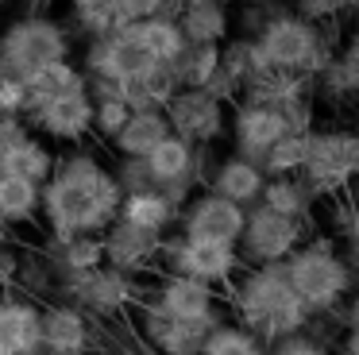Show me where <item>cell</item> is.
I'll use <instances>...</instances> for the list:
<instances>
[{"mask_svg": "<svg viewBox=\"0 0 359 355\" xmlns=\"http://www.w3.org/2000/svg\"><path fill=\"white\" fill-rule=\"evenodd\" d=\"M89 100H93V97H89ZM128 116H132V108H128L120 97H97L93 100V135L112 143L116 131L128 123Z\"/></svg>", "mask_w": 359, "mask_h": 355, "instance_id": "obj_33", "label": "cell"}, {"mask_svg": "<svg viewBox=\"0 0 359 355\" xmlns=\"http://www.w3.org/2000/svg\"><path fill=\"white\" fill-rule=\"evenodd\" d=\"M163 239L155 232H143L135 224L112 220L101 232V251H104V267L124 270V274H140V270L158 267V255H163Z\"/></svg>", "mask_w": 359, "mask_h": 355, "instance_id": "obj_15", "label": "cell"}, {"mask_svg": "<svg viewBox=\"0 0 359 355\" xmlns=\"http://www.w3.org/2000/svg\"><path fill=\"white\" fill-rule=\"evenodd\" d=\"M178 213L182 208H174L158 189H140V193H124V197H120L116 220L135 224V228H143V232H155V236H166V232L178 224Z\"/></svg>", "mask_w": 359, "mask_h": 355, "instance_id": "obj_24", "label": "cell"}, {"mask_svg": "<svg viewBox=\"0 0 359 355\" xmlns=\"http://www.w3.org/2000/svg\"><path fill=\"white\" fill-rule=\"evenodd\" d=\"M266 355H332L325 344H320L317 336H305V332H297V336H286V340H274L271 347H266Z\"/></svg>", "mask_w": 359, "mask_h": 355, "instance_id": "obj_37", "label": "cell"}, {"mask_svg": "<svg viewBox=\"0 0 359 355\" xmlns=\"http://www.w3.org/2000/svg\"><path fill=\"white\" fill-rule=\"evenodd\" d=\"M0 112H27V81L0 66Z\"/></svg>", "mask_w": 359, "mask_h": 355, "instance_id": "obj_35", "label": "cell"}, {"mask_svg": "<svg viewBox=\"0 0 359 355\" xmlns=\"http://www.w3.org/2000/svg\"><path fill=\"white\" fill-rule=\"evenodd\" d=\"M112 182H116L120 197H124V193H140V189H155L143 159H120V166L112 170Z\"/></svg>", "mask_w": 359, "mask_h": 355, "instance_id": "obj_34", "label": "cell"}, {"mask_svg": "<svg viewBox=\"0 0 359 355\" xmlns=\"http://www.w3.org/2000/svg\"><path fill=\"white\" fill-rule=\"evenodd\" d=\"M340 355H359V328H348V332H344Z\"/></svg>", "mask_w": 359, "mask_h": 355, "instance_id": "obj_42", "label": "cell"}, {"mask_svg": "<svg viewBox=\"0 0 359 355\" xmlns=\"http://www.w3.org/2000/svg\"><path fill=\"white\" fill-rule=\"evenodd\" d=\"M132 35L140 39V46L155 62H174L182 54V46H186V35H182L178 20H163V15H151V20L132 23Z\"/></svg>", "mask_w": 359, "mask_h": 355, "instance_id": "obj_29", "label": "cell"}, {"mask_svg": "<svg viewBox=\"0 0 359 355\" xmlns=\"http://www.w3.org/2000/svg\"><path fill=\"white\" fill-rule=\"evenodd\" d=\"M220 324V321H217ZM212 324L205 321H178V316L158 313L155 305L140 309V336L155 355H197Z\"/></svg>", "mask_w": 359, "mask_h": 355, "instance_id": "obj_16", "label": "cell"}, {"mask_svg": "<svg viewBox=\"0 0 359 355\" xmlns=\"http://www.w3.org/2000/svg\"><path fill=\"white\" fill-rule=\"evenodd\" d=\"M336 54H340L348 66L359 69V20L348 27V35H344V39H336Z\"/></svg>", "mask_w": 359, "mask_h": 355, "instance_id": "obj_39", "label": "cell"}, {"mask_svg": "<svg viewBox=\"0 0 359 355\" xmlns=\"http://www.w3.org/2000/svg\"><path fill=\"white\" fill-rule=\"evenodd\" d=\"M243 216L248 208L232 205V201L217 197V193L201 189L186 201L178 213V228L186 239H209V243H236L243 232Z\"/></svg>", "mask_w": 359, "mask_h": 355, "instance_id": "obj_12", "label": "cell"}, {"mask_svg": "<svg viewBox=\"0 0 359 355\" xmlns=\"http://www.w3.org/2000/svg\"><path fill=\"white\" fill-rule=\"evenodd\" d=\"M340 316H344V328H359V290L348 293V301H344Z\"/></svg>", "mask_w": 359, "mask_h": 355, "instance_id": "obj_41", "label": "cell"}, {"mask_svg": "<svg viewBox=\"0 0 359 355\" xmlns=\"http://www.w3.org/2000/svg\"><path fill=\"white\" fill-rule=\"evenodd\" d=\"M166 135H170V123L163 112H132L128 123L116 131L112 147H116L120 159H147Z\"/></svg>", "mask_w": 359, "mask_h": 355, "instance_id": "obj_25", "label": "cell"}, {"mask_svg": "<svg viewBox=\"0 0 359 355\" xmlns=\"http://www.w3.org/2000/svg\"><path fill=\"white\" fill-rule=\"evenodd\" d=\"M120 213V189L112 170L97 154L74 151L55 159V170L39 189V216L47 220L50 239L101 236Z\"/></svg>", "mask_w": 359, "mask_h": 355, "instance_id": "obj_1", "label": "cell"}, {"mask_svg": "<svg viewBox=\"0 0 359 355\" xmlns=\"http://www.w3.org/2000/svg\"><path fill=\"white\" fill-rule=\"evenodd\" d=\"M27 131H32V123H27L20 112H0V151H4L8 143H16V139H24Z\"/></svg>", "mask_w": 359, "mask_h": 355, "instance_id": "obj_38", "label": "cell"}, {"mask_svg": "<svg viewBox=\"0 0 359 355\" xmlns=\"http://www.w3.org/2000/svg\"><path fill=\"white\" fill-rule=\"evenodd\" d=\"M55 159L58 154L43 143V135L27 131L24 139H16V143H8L0 151V174H12V178L43 185L50 178V170H55Z\"/></svg>", "mask_w": 359, "mask_h": 355, "instance_id": "obj_21", "label": "cell"}, {"mask_svg": "<svg viewBox=\"0 0 359 355\" xmlns=\"http://www.w3.org/2000/svg\"><path fill=\"white\" fill-rule=\"evenodd\" d=\"M39 189L43 185L24 182V178L0 174V220L8 228H24L39 216Z\"/></svg>", "mask_w": 359, "mask_h": 355, "instance_id": "obj_27", "label": "cell"}, {"mask_svg": "<svg viewBox=\"0 0 359 355\" xmlns=\"http://www.w3.org/2000/svg\"><path fill=\"white\" fill-rule=\"evenodd\" d=\"M197 355H266V344L236 321H220L209 328Z\"/></svg>", "mask_w": 359, "mask_h": 355, "instance_id": "obj_30", "label": "cell"}, {"mask_svg": "<svg viewBox=\"0 0 359 355\" xmlns=\"http://www.w3.org/2000/svg\"><path fill=\"white\" fill-rule=\"evenodd\" d=\"M89 347V321L78 305L39 309V355H86Z\"/></svg>", "mask_w": 359, "mask_h": 355, "instance_id": "obj_17", "label": "cell"}, {"mask_svg": "<svg viewBox=\"0 0 359 355\" xmlns=\"http://www.w3.org/2000/svg\"><path fill=\"white\" fill-rule=\"evenodd\" d=\"M0 355H39V305L0 297Z\"/></svg>", "mask_w": 359, "mask_h": 355, "instance_id": "obj_19", "label": "cell"}, {"mask_svg": "<svg viewBox=\"0 0 359 355\" xmlns=\"http://www.w3.org/2000/svg\"><path fill=\"white\" fill-rule=\"evenodd\" d=\"M232 309L240 316L236 324L255 332L263 344L297 336L313 321L309 309L302 305V297L290 290L282 262L278 267H243L232 282Z\"/></svg>", "mask_w": 359, "mask_h": 355, "instance_id": "obj_2", "label": "cell"}, {"mask_svg": "<svg viewBox=\"0 0 359 355\" xmlns=\"http://www.w3.org/2000/svg\"><path fill=\"white\" fill-rule=\"evenodd\" d=\"M344 239H348V262H359V182L348 189V205H344Z\"/></svg>", "mask_w": 359, "mask_h": 355, "instance_id": "obj_36", "label": "cell"}, {"mask_svg": "<svg viewBox=\"0 0 359 355\" xmlns=\"http://www.w3.org/2000/svg\"><path fill=\"white\" fill-rule=\"evenodd\" d=\"M81 93H89V81H86V69L74 58L50 62L39 74L27 77V108L43 105V100H58V97H81Z\"/></svg>", "mask_w": 359, "mask_h": 355, "instance_id": "obj_23", "label": "cell"}, {"mask_svg": "<svg viewBox=\"0 0 359 355\" xmlns=\"http://www.w3.org/2000/svg\"><path fill=\"white\" fill-rule=\"evenodd\" d=\"M259 205L271 208V213L278 216H290V220H309L313 208H317V197H313V189L305 185L302 174L294 178H266L263 193H259Z\"/></svg>", "mask_w": 359, "mask_h": 355, "instance_id": "obj_26", "label": "cell"}, {"mask_svg": "<svg viewBox=\"0 0 359 355\" xmlns=\"http://www.w3.org/2000/svg\"><path fill=\"white\" fill-rule=\"evenodd\" d=\"M178 27L194 46H220L232 31V12L224 0H189L178 12Z\"/></svg>", "mask_w": 359, "mask_h": 355, "instance_id": "obj_20", "label": "cell"}, {"mask_svg": "<svg viewBox=\"0 0 359 355\" xmlns=\"http://www.w3.org/2000/svg\"><path fill=\"white\" fill-rule=\"evenodd\" d=\"M228 131H232L236 154L248 162H263V154L278 143L282 135H294L282 120L278 105L271 100H255V97H240L232 105V120H228Z\"/></svg>", "mask_w": 359, "mask_h": 355, "instance_id": "obj_10", "label": "cell"}, {"mask_svg": "<svg viewBox=\"0 0 359 355\" xmlns=\"http://www.w3.org/2000/svg\"><path fill=\"white\" fill-rule=\"evenodd\" d=\"M8 247H12V228L0 220V251H8Z\"/></svg>", "mask_w": 359, "mask_h": 355, "instance_id": "obj_43", "label": "cell"}, {"mask_svg": "<svg viewBox=\"0 0 359 355\" xmlns=\"http://www.w3.org/2000/svg\"><path fill=\"white\" fill-rule=\"evenodd\" d=\"M143 305H155L158 313L178 316V321H205V324L224 321V316L217 313V305H220L217 290L197 282V278H186V274H163Z\"/></svg>", "mask_w": 359, "mask_h": 355, "instance_id": "obj_13", "label": "cell"}, {"mask_svg": "<svg viewBox=\"0 0 359 355\" xmlns=\"http://www.w3.org/2000/svg\"><path fill=\"white\" fill-rule=\"evenodd\" d=\"M282 274H286L290 290L302 297V305L309 309V316L340 313L348 293L355 290V267L325 239L302 243L282 262Z\"/></svg>", "mask_w": 359, "mask_h": 355, "instance_id": "obj_4", "label": "cell"}, {"mask_svg": "<svg viewBox=\"0 0 359 355\" xmlns=\"http://www.w3.org/2000/svg\"><path fill=\"white\" fill-rule=\"evenodd\" d=\"M243 8H259V4H274V0H240Z\"/></svg>", "mask_w": 359, "mask_h": 355, "instance_id": "obj_44", "label": "cell"}, {"mask_svg": "<svg viewBox=\"0 0 359 355\" xmlns=\"http://www.w3.org/2000/svg\"><path fill=\"white\" fill-rule=\"evenodd\" d=\"M70 46H74L70 31L58 20L27 12L20 20H12L8 27H0V66L8 74H16L20 81H27L50 62L70 58Z\"/></svg>", "mask_w": 359, "mask_h": 355, "instance_id": "obj_5", "label": "cell"}, {"mask_svg": "<svg viewBox=\"0 0 359 355\" xmlns=\"http://www.w3.org/2000/svg\"><path fill=\"white\" fill-rule=\"evenodd\" d=\"M158 262H166V274L197 278V282L212 286V290L217 286H232L236 274L243 270L236 243H209V239H186V236L163 239Z\"/></svg>", "mask_w": 359, "mask_h": 355, "instance_id": "obj_8", "label": "cell"}, {"mask_svg": "<svg viewBox=\"0 0 359 355\" xmlns=\"http://www.w3.org/2000/svg\"><path fill=\"white\" fill-rule=\"evenodd\" d=\"M194 162H197V147H189L186 139H178V135H166L163 143L143 159V166H147V174H151V185L163 189V185H178V182L197 185Z\"/></svg>", "mask_w": 359, "mask_h": 355, "instance_id": "obj_22", "label": "cell"}, {"mask_svg": "<svg viewBox=\"0 0 359 355\" xmlns=\"http://www.w3.org/2000/svg\"><path fill=\"white\" fill-rule=\"evenodd\" d=\"M266 185V174L255 166V162L240 159V154H228V159L212 162L209 178H205V189L217 193V197L232 201V205H259V193H263Z\"/></svg>", "mask_w": 359, "mask_h": 355, "instance_id": "obj_18", "label": "cell"}, {"mask_svg": "<svg viewBox=\"0 0 359 355\" xmlns=\"http://www.w3.org/2000/svg\"><path fill=\"white\" fill-rule=\"evenodd\" d=\"M302 178L317 201L344 197L359 182V131L355 128H313Z\"/></svg>", "mask_w": 359, "mask_h": 355, "instance_id": "obj_6", "label": "cell"}, {"mask_svg": "<svg viewBox=\"0 0 359 355\" xmlns=\"http://www.w3.org/2000/svg\"><path fill=\"white\" fill-rule=\"evenodd\" d=\"M305 154H309V131H302V135H282L278 143L263 154L259 170H263L266 178H294L305 170Z\"/></svg>", "mask_w": 359, "mask_h": 355, "instance_id": "obj_31", "label": "cell"}, {"mask_svg": "<svg viewBox=\"0 0 359 355\" xmlns=\"http://www.w3.org/2000/svg\"><path fill=\"white\" fill-rule=\"evenodd\" d=\"M62 290L66 297H74L70 305H78L81 313L89 309V313H101V316L124 313L140 297L135 274H124V270H112V267H97V270H86V274L62 278Z\"/></svg>", "mask_w": 359, "mask_h": 355, "instance_id": "obj_11", "label": "cell"}, {"mask_svg": "<svg viewBox=\"0 0 359 355\" xmlns=\"http://www.w3.org/2000/svg\"><path fill=\"white\" fill-rule=\"evenodd\" d=\"M0 4H8V0H0Z\"/></svg>", "mask_w": 359, "mask_h": 355, "instance_id": "obj_46", "label": "cell"}, {"mask_svg": "<svg viewBox=\"0 0 359 355\" xmlns=\"http://www.w3.org/2000/svg\"><path fill=\"white\" fill-rule=\"evenodd\" d=\"M81 4H89V0H70V8H81Z\"/></svg>", "mask_w": 359, "mask_h": 355, "instance_id": "obj_45", "label": "cell"}, {"mask_svg": "<svg viewBox=\"0 0 359 355\" xmlns=\"http://www.w3.org/2000/svg\"><path fill=\"white\" fill-rule=\"evenodd\" d=\"M251 43L259 46V54L271 66L290 69L305 81H313L336 58V27L309 23L302 15H294L290 8H271V15L251 35Z\"/></svg>", "mask_w": 359, "mask_h": 355, "instance_id": "obj_3", "label": "cell"}, {"mask_svg": "<svg viewBox=\"0 0 359 355\" xmlns=\"http://www.w3.org/2000/svg\"><path fill=\"white\" fill-rule=\"evenodd\" d=\"M24 120L32 123L35 135H47V139H58V143L74 147V143L93 135V100H89V93L43 100V105L27 108Z\"/></svg>", "mask_w": 359, "mask_h": 355, "instance_id": "obj_14", "label": "cell"}, {"mask_svg": "<svg viewBox=\"0 0 359 355\" xmlns=\"http://www.w3.org/2000/svg\"><path fill=\"white\" fill-rule=\"evenodd\" d=\"M20 262H24V255H20L16 247L0 251V290H8V286L20 278Z\"/></svg>", "mask_w": 359, "mask_h": 355, "instance_id": "obj_40", "label": "cell"}, {"mask_svg": "<svg viewBox=\"0 0 359 355\" xmlns=\"http://www.w3.org/2000/svg\"><path fill=\"white\" fill-rule=\"evenodd\" d=\"M302 243H305L302 220H290V216H278L263 205H251L248 216H243V232L236 239V251H240L243 267H278Z\"/></svg>", "mask_w": 359, "mask_h": 355, "instance_id": "obj_7", "label": "cell"}, {"mask_svg": "<svg viewBox=\"0 0 359 355\" xmlns=\"http://www.w3.org/2000/svg\"><path fill=\"white\" fill-rule=\"evenodd\" d=\"M166 66H170L174 85H178V89H205L209 77L217 74V66H220V46H194V43H186L178 58L166 62Z\"/></svg>", "mask_w": 359, "mask_h": 355, "instance_id": "obj_28", "label": "cell"}, {"mask_svg": "<svg viewBox=\"0 0 359 355\" xmlns=\"http://www.w3.org/2000/svg\"><path fill=\"white\" fill-rule=\"evenodd\" d=\"M290 12L302 15V20H309V23L336 27L344 15L359 12V0H290Z\"/></svg>", "mask_w": 359, "mask_h": 355, "instance_id": "obj_32", "label": "cell"}, {"mask_svg": "<svg viewBox=\"0 0 359 355\" xmlns=\"http://www.w3.org/2000/svg\"><path fill=\"white\" fill-rule=\"evenodd\" d=\"M170 135L186 139L189 147H212L228 131V105H220L205 89H178L163 108Z\"/></svg>", "mask_w": 359, "mask_h": 355, "instance_id": "obj_9", "label": "cell"}]
</instances>
